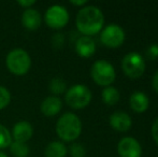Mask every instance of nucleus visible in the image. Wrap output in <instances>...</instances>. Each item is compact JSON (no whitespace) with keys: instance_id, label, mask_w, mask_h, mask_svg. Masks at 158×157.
<instances>
[{"instance_id":"12","label":"nucleus","mask_w":158,"mask_h":157,"mask_svg":"<svg viewBox=\"0 0 158 157\" xmlns=\"http://www.w3.org/2000/svg\"><path fill=\"white\" fill-rule=\"evenodd\" d=\"M22 24L28 30H37L42 24V16L35 9H26L22 14Z\"/></svg>"},{"instance_id":"14","label":"nucleus","mask_w":158,"mask_h":157,"mask_svg":"<svg viewBox=\"0 0 158 157\" xmlns=\"http://www.w3.org/2000/svg\"><path fill=\"white\" fill-rule=\"evenodd\" d=\"M75 52L83 58H88L93 56L96 52L95 41L90 37L82 36L75 42Z\"/></svg>"},{"instance_id":"13","label":"nucleus","mask_w":158,"mask_h":157,"mask_svg":"<svg viewBox=\"0 0 158 157\" xmlns=\"http://www.w3.org/2000/svg\"><path fill=\"white\" fill-rule=\"evenodd\" d=\"M40 109L45 116H55L63 109V101L57 96H48L41 102Z\"/></svg>"},{"instance_id":"21","label":"nucleus","mask_w":158,"mask_h":157,"mask_svg":"<svg viewBox=\"0 0 158 157\" xmlns=\"http://www.w3.org/2000/svg\"><path fill=\"white\" fill-rule=\"evenodd\" d=\"M11 102V93L4 86H0V110L6 108Z\"/></svg>"},{"instance_id":"9","label":"nucleus","mask_w":158,"mask_h":157,"mask_svg":"<svg viewBox=\"0 0 158 157\" xmlns=\"http://www.w3.org/2000/svg\"><path fill=\"white\" fill-rule=\"evenodd\" d=\"M117 153L121 157H141L142 147L135 138L126 137L118 142Z\"/></svg>"},{"instance_id":"29","label":"nucleus","mask_w":158,"mask_h":157,"mask_svg":"<svg viewBox=\"0 0 158 157\" xmlns=\"http://www.w3.org/2000/svg\"><path fill=\"white\" fill-rule=\"evenodd\" d=\"M0 157H8V155H6V153H3V152L0 151Z\"/></svg>"},{"instance_id":"26","label":"nucleus","mask_w":158,"mask_h":157,"mask_svg":"<svg viewBox=\"0 0 158 157\" xmlns=\"http://www.w3.org/2000/svg\"><path fill=\"white\" fill-rule=\"evenodd\" d=\"M17 4L26 9H30L33 4H35V0H17Z\"/></svg>"},{"instance_id":"18","label":"nucleus","mask_w":158,"mask_h":157,"mask_svg":"<svg viewBox=\"0 0 158 157\" xmlns=\"http://www.w3.org/2000/svg\"><path fill=\"white\" fill-rule=\"evenodd\" d=\"M10 152L14 157H27L29 154V147L24 142L12 141L10 145Z\"/></svg>"},{"instance_id":"17","label":"nucleus","mask_w":158,"mask_h":157,"mask_svg":"<svg viewBox=\"0 0 158 157\" xmlns=\"http://www.w3.org/2000/svg\"><path fill=\"white\" fill-rule=\"evenodd\" d=\"M119 98H121L119 92L113 86L104 87V89L102 90V100L106 105H114L119 101Z\"/></svg>"},{"instance_id":"19","label":"nucleus","mask_w":158,"mask_h":157,"mask_svg":"<svg viewBox=\"0 0 158 157\" xmlns=\"http://www.w3.org/2000/svg\"><path fill=\"white\" fill-rule=\"evenodd\" d=\"M48 89L54 96H58L67 90V83L61 78H54L50 81Z\"/></svg>"},{"instance_id":"4","label":"nucleus","mask_w":158,"mask_h":157,"mask_svg":"<svg viewBox=\"0 0 158 157\" xmlns=\"http://www.w3.org/2000/svg\"><path fill=\"white\" fill-rule=\"evenodd\" d=\"M92 97V92L87 86L83 84H75L66 92L64 100L70 108L80 110L89 105Z\"/></svg>"},{"instance_id":"11","label":"nucleus","mask_w":158,"mask_h":157,"mask_svg":"<svg viewBox=\"0 0 158 157\" xmlns=\"http://www.w3.org/2000/svg\"><path fill=\"white\" fill-rule=\"evenodd\" d=\"M109 123L113 129L121 132L128 131L132 125L131 118L123 111H117L111 114L110 118H109Z\"/></svg>"},{"instance_id":"6","label":"nucleus","mask_w":158,"mask_h":157,"mask_svg":"<svg viewBox=\"0 0 158 157\" xmlns=\"http://www.w3.org/2000/svg\"><path fill=\"white\" fill-rule=\"evenodd\" d=\"M122 69L129 79H139L145 71V61L141 54L137 52H130L123 57Z\"/></svg>"},{"instance_id":"3","label":"nucleus","mask_w":158,"mask_h":157,"mask_svg":"<svg viewBox=\"0 0 158 157\" xmlns=\"http://www.w3.org/2000/svg\"><path fill=\"white\" fill-rule=\"evenodd\" d=\"M6 65L11 73L15 76H24L29 71L31 59L25 50L14 48L6 55Z\"/></svg>"},{"instance_id":"28","label":"nucleus","mask_w":158,"mask_h":157,"mask_svg":"<svg viewBox=\"0 0 158 157\" xmlns=\"http://www.w3.org/2000/svg\"><path fill=\"white\" fill-rule=\"evenodd\" d=\"M70 3L73 6H84L87 3L86 0H70Z\"/></svg>"},{"instance_id":"23","label":"nucleus","mask_w":158,"mask_h":157,"mask_svg":"<svg viewBox=\"0 0 158 157\" xmlns=\"http://www.w3.org/2000/svg\"><path fill=\"white\" fill-rule=\"evenodd\" d=\"M64 43V37L61 34H56L52 38V44L54 48H60Z\"/></svg>"},{"instance_id":"27","label":"nucleus","mask_w":158,"mask_h":157,"mask_svg":"<svg viewBox=\"0 0 158 157\" xmlns=\"http://www.w3.org/2000/svg\"><path fill=\"white\" fill-rule=\"evenodd\" d=\"M152 86L155 92L158 94V71L155 72L154 76H153V79H152Z\"/></svg>"},{"instance_id":"7","label":"nucleus","mask_w":158,"mask_h":157,"mask_svg":"<svg viewBox=\"0 0 158 157\" xmlns=\"http://www.w3.org/2000/svg\"><path fill=\"white\" fill-rule=\"evenodd\" d=\"M45 24L52 29H61L68 24L69 13L63 6L54 4L46 10L44 15Z\"/></svg>"},{"instance_id":"8","label":"nucleus","mask_w":158,"mask_h":157,"mask_svg":"<svg viewBox=\"0 0 158 157\" xmlns=\"http://www.w3.org/2000/svg\"><path fill=\"white\" fill-rule=\"evenodd\" d=\"M100 41L106 48H118L125 41V31L121 26L116 24H110L101 31Z\"/></svg>"},{"instance_id":"5","label":"nucleus","mask_w":158,"mask_h":157,"mask_svg":"<svg viewBox=\"0 0 158 157\" xmlns=\"http://www.w3.org/2000/svg\"><path fill=\"white\" fill-rule=\"evenodd\" d=\"M90 76L96 84L108 87L116 78V72L112 65L104 59H100L94 63L90 69Z\"/></svg>"},{"instance_id":"1","label":"nucleus","mask_w":158,"mask_h":157,"mask_svg":"<svg viewBox=\"0 0 158 157\" xmlns=\"http://www.w3.org/2000/svg\"><path fill=\"white\" fill-rule=\"evenodd\" d=\"M104 16L102 11L95 6H87L77 12L75 19L77 28L82 35L90 37L97 35L102 29Z\"/></svg>"},{"instance_id":"15","label":"nucleus","mask_w":158,"mask_h":157,"mask_svg":"<svg viewBox=\"0 0 158 157\" xmlns=\"http://www.w3.org/2000/svg\"><path fill=\"white\" fill-rule=\"evenodd\" d=\"M130 108L135 113H143L148 109L150 100L143 92H135L129 99Z\"/></svg>"},{"instance_id":"22","label":"nucleus","mask_w":158,"mask_h":157,"mask_svg":"<svg viewBox=\"0 0 158 157\" xmlns=\"http://www.w3.org/2000/svg\"><path fill=\"white\" fill-rule=\"evenodd\" d=\"M70 155L71 157H85L86 150L81 143H73L70 147Z\"/></svg>"},{"instance_id":"20","label":"nucleus","mask_w":158,"mask_h":157,"mask_svg":"<svg viewBox=\"0 0 158 157\" xmlns=\"http://www.w3.org/2000/svg\"><path fill=\"white\" fill-rule=\"evenodd\" d=\"M12 136L6 126L0 124V150L6 149L12 143Z\"/></svg>"},{"instance_id":"16","label":"nucleus","mask_w":158,"mask_h":157,"mask_svg":"<svg viewBox=\"0 0 158 157\" xmlns=\"http://www.w3.org/2000/svg\"><path fill=\"white\" fill-rule=\"evenodd\" d=\"M68 153L67 147L60 141H52L44 150L45 157H66Z\"/></svg>"},{"instance_id":"25","label":"nucleus","mask_w":158,"mask_h":157,"mask_svg":"<svg viewBox=\"0 0 158 157\" xmlns=\"http://www.w3.org/2000/svg\"><path fill=\"white\" fill-rule=\"evenodd\" d=\"M152 137L158 145V118L155 119L152 125Z\"/></svg>"},{"instance_id":"10","label":"nucleus","mask_w":158,"mask_h":157,"mask_svg":"<svg viewBox=\"0 0 158 157\" xmlns=\"http://www.w3.org/2000/svg\"><path fill=\"white\" fill-rule=\"evenodd\" d=\"M11 136H12V139H14V141L26 143L33 136V128L31 124L27 121L17 122L13 127Z\"/></svg>"},{"instance_id":"24","label":"nucleus","mask_w":158,"mask_h":157,"mask_svg":"<svg viewBox=\"0 0 158 157\" xmlns=\"http://www.w3.org/2000/svg\"><path fill=\"white\" fill-rule=\"evenodd\" d=\"M146 54H148V58H152V59L158 58V44H152V45L148 48Z\"/></svg>"},{"instance_id":"2","label":"nucleus","mask_w":158,"mask_h":157,"mask_svg":"<svg viewBox=\"0 0 158 157\" xmlns=\"http://www.w3.org/2000/svg\"><path fill=\"white\" fill-rule=\"evenodd\" d=\"M82 132V122L77 115L71 112L64 113L56 124V134L63 141L72 142Z\"/></svg>"}]
</instances>
